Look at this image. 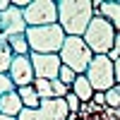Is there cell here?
<instances>
[{
    "label": "cell",
    "instance_id": "6da1fadb",
    "mask_svg": "<svg viewBox=\"0 0 120 120\" xmlns=\"http://www.w3.org/2000/svg\"><path fill=\"white\" fill-rule=\"evenodd\" d=\"M94 19L91 0H58V24L67 36H84Z\"/></svg>",
    "mask_w": 120,
    "mask_h": 120
},
{
    "label": "cell",
    "instance_id": "7a4b0ae2",
    "mask_svg": "<svg viewBox=\"0 0 120 120\" xmlns=\"http://www.w3.org/2000/svg\"><path fill=\"white\" fill-rule=\"evenodd\" d=\"M67 34L63 31L60 24H48V26H29L26 29V41L31 53H43V55H58L65 46Z\"/></svg>",
    "mask_w": 120,
    "mask_h": 120
},
{
    "label": "cell",
    "instance_id": "3957f363",
    "mask_svg": "<svg viewBox=\"0 0 120 120\" xmlns=\"http://www.w3.org/2000/svg\"><path fill=\"white\" fill-rule=\"evenodd\" d=\"M115 36H118V31H115V26L108 22V19L94 17L91 24H89V29H86V34L82 38L86 41V46L91 48L94 55H108V53L113 51Z\"/></svg>",
    "mask_w": 120,
    "mask_h": 120
},
{
    "label": "cell",
    "instance_id": "277c9868",
    "mask_svg": "<svg viewBox=\"0 0 120 120\" xmlns=\"http://www.w3.org/2000/svg\"><path fill=\"white\" fill-rule=\"evenodd\" d=\"M58 55L63 60V65H67L70 70H75L77 75H86V70H89V65H91V60H94L91 48L86 46V41L82 36H67L63 51Z\"/></svg>",
    "mask_w": 120,
    "mask_h": 120
},
{
    "label": "cell",
    "instance_id": "5b68a950",
    "mask_svg": "<svg viewBox=\"0 0 120 120\" xmlns=\"http://www.w3.org/2000/svg\"><path fill=\"white\" fill-rule=\"evenodd\" d=\"M86 79L91 82L94 91H108L115 86V70H113V60L108 55H94L91 65L86 70Z\"/></svg>",
    "mask_w": 120,
    "mask_h": 120
},
{
    "label": "cell",
    "instance_id": "8992f818",
    "mask_svg": "<svg viewBox=\"0 0 120 120\" xmlns=\"http://www.w3.org/2000/svg\"><path fill=\"white\" fill-rule=\"evenodd\" d=\"M24 12L26 26H48L58 24V0H31Z\"/></svg>",
    "mask_w": 120,
    "mask_h": 120
},
{
    "label": "cell",
    "instance_id": "52a82bcc",
    "mask_svg": "<svg viewBox=\"0 0 120 120\" xmlns=\"http://www.w3.org/2000/svg\"><path fill=\"white\" fill-rule=\"evenodd\" d=\"M10 77H12L15 86H31L36 82V72H34V65H31V55H15L12 65H10Z\"/></svg>",
    "mask_w": 120,
    "mask_h": 120
},
{
    "label": "cell",
    "instance_id": "ba28073f",
    "mask_svg": "<svg viewBox=\"0 0 120 120\" xmlns=\"http://www.w3.org/2000/svg\"><path fill=\"white\" fill-rule=\"evenodd\" d=\"M31 65H34L36 79H48V82H53V79H58V75H60L63 60H60V55L31 53Z\"/></svg>",
    "mask_w": 120,
    "mask_h": 120
},
{
    "label": "cell",
    "instance_id": "9c48e42d",
    "mask_svg": "<svg viewBox=\"0 0 120 120\" xmlns=\"http://www.w3.org/2000/svg\"><path fill=\"white\" fill-rule=\"evenodd\" d=\"M26 22H24V12L17 10L15 5H10V10H0V34L3 36H17V34H26Z\"/></svg>",
    "mask_w": 120,
    "mask_h": 120
},
{
    "label": "cell",
    "instance_id": "30bf717a",
    "mask_svg": "<svg viewBox=\"0 0 120 120\" xmlns=\"http://www.w3.org/2000/svg\"><path fill=\"white\" fill-rule=\"evenodd\" d=\"M41 111L48 120H67L70 118V108L65 98H46L41 101Z\"/></svg>",
    "mask_w": 120,
    "mask_h": 120
},
{
    "label": "cell",
    "instance_id": "8fae6325",
    "mask_svg": "<svg viewBox=\"0 0 120 120\" xmlns=\"http://www.w3.org/2000/svg\"><path fill=\"white\" fill-rule=\"evenodd\" d=\"M22 111H24V103H22V98H19L17 91H10L5 96H0V113H3V115L17 118Z\"/></svg>",
    "mask_w": 120,
    "mask_h": 120
},
{
    "label": "cell",
    "instance_id": "7c38bea8",
    "mask_svg": "<svg viewBox=\"0 0 120 120\" xmlns=\"http://www.w3.org/2000/svg\"><path fill=\"white\" fill-rule=\"evenodd\" d=\"M72 91L79 96V101H82V103H89V101L94 98V94H96V91H94V86H91V82L86 79V75H79V77L75 79Z\"/></svg>",
    "mask_w": 120,
    "mask_h": 120
},
{
    "label": "cell",
    "instance_id": "4fadbf2b",
    "mask_svg": "<svg viewBox=\"0 0 120 120\" xmlns=\"http://www.w3.org/2000/svg\"><path fill=\"white\" fill-rule=\"evenodd\" d=\"M101 17L108 19L113 26H115V31L120 34V0H108V3L101 5Z\"/></svg>",
    "mask_w": 120,
    "mask_h": 120
},
{
    "label": "cell",
    "instance_id": "5bb4252c",
    "mask_svg": "<svg viewBox=\"0 0 120 120\" xmlns=\"http://www.w3.org/2000/svg\"><path fill=\"white\" fill-rule=\"evenodd\" d=\"M12 60H15V53H12V48H10V43H7V36L0 34V75L10 72Z\"/></svg>",
    "mask_w": 120,
    "mask_h": 120
},
{
    "label": "cell",
    "instance_id": "9a60e30c",
    "mask_svg": "<svg viewBox=\"0 0 120 120\" xmlns=\"http://www.w3.org/2000/svg\"><path fill=\"white\" fill-rule=\"evenodd\" d=\"M17 94H19V98H22L24 108H41V96L36 94L34 84H31V86H19Z\"/></svg>",
    "mask_w": 120,
    "mask_h": 120
},
{
    "label": "cell",
    "instance_id": "2e32d148",
    "mask_svg": "<svg viewBox=\"0 0 120 120\" xmlns=\"http://www.w3.org/2000/svg\"><path fill=\"white\" fill-rule=\"evenodd\" d=\"M7 43L12 48L15 55H31V48H29L26 34H17V36H7Z\"/></svg>",
    "mask_w": 120,
    "mask_h": 120
},
{
    "label": "cell",
    "instance_id": "e0dca14e",
    "mask_svg": "<svg viewBox=\"0 0 120 120\" xmlns=\"http://www.w3.org/2000/svg\"><path fill=\"white\" fill-rule=\"evenodd\" d=\"M34 89H36V94L41 96V101H46V98H53V86L48 79H36L34 82Z\"/></svg>",
    "mask_w": 120,
    "mask_h": 120
},
{
    "label": "cell",
    "instance_id": "ac0fdd59",
    "mask_svg": "<svg viewBox=\"0 0 120 120\" xmlns=\"http://www.w3.org/2000/svg\"><path fill=\"white\" fill-rule=\"evenodd\" d=\"M79 75L75 72V70H70L67 65H63V67H60V75H58V79H60V82H63L65 86H70V89H72V84H75V79H77Z\"/></svg>",
    "mask_w": 120,
    "mask_h": 120
},
{
    "label": "cell",
    "instance_id": "d6986e66",
    "mask_svg": "<svg viewBox=\"0 0 120 120\" xmlns=\"http://www.w3.org/2000/svg\"><path fill=\"white\" fill-rule=\"evenodd\" d=\"M17 120H48V118L43 115L41 108H24V111L17 115Z\"/></svg>",
    "mask_w": 120,
    "mask_h": 120
},
{
    "label": "cell",
    "instance_id": "ffe728a7",
    "mask_svg": "<svg viewBox=\"0 0 120 120\" xmlns=\"http://www.w3.org/2000/svg\"><path fill=\"white\" fill-rule=\"evenodd\" d=\"M106 106L108 108H120V84L106 91Z\"/></svg>",
    "mask_w": 120,
    "mask_h": 120
},
{
    "label": "cell",
    "instance_id": "44dd1931",
    "mask_svg": "<svg viewBox=\"0 0 120 120\" xmlns=\"http://www.w3.org/2000/svg\"><path fill=\"white\" fill-rule=\"evenodd\" d=\"M65 101H67V108H70V113H75V115H79V108H82V101H79V96L70 89L67 91V96H65Z\"/></svg>",
    "mask_w": 120,
    "mask_h": 120
},
{
    "label": "cell",
    "instance_id": "7402d4cb",
    "mask_svg": "<svg viewBox=\"0 0 120 120\" xmlns=\"http://www.w3.org/2000/svg\"><path fill=\"white\" fill-rule=\"evenodd\" d=\"M10 91H17L12 77H10V75H0V96H5V94H10Z\"/></svg>",
    "mask_w": 120,
    "mask_h": 120
},
{
    "label": "cell",
    "instance_id": "603a6c76",
    "mask_svg": "<svg viewBox=\"0 0 120 120\" xmlns=\"http://www.w3.org/2000/svg\"><path fill=\"white\" fill-rule=\"evenodd\" d=\"M51 86H53V98H65V96H67V91H70V86H65L60 79H53Z\"/></svg>",
    "mask_w": 120,
    "mask_h": 120
},
{
    "label": "cell",
    "instance_id": "cb8c5ba5",
    "mask_svg": "<svg viewBox=\"0 0 120 120\" xmlns=\"http://www.w3.org/2000/svg\"><path fill=\"white\" fill-rule=\"evenodd\" d=\"M108 58H111L113 63H115V60H120V34L115 36V43H113V51L108 53Z\"/></svg>",
    "mask_w": 120,
    "mask_h": 120
},
{
    "label": "cell",
    "instance_id": "d4e9b609",
    "mask_svg": "<svg viewBox=\"0 0 120 120\" xmlns=\"http://www.w3.org/2000/svg\"><path fill=\"white\" fill-rule=\"evenodd\" d=\"M91 101H94L96 106H101V108H106V94H103V91H96Z\"/></svg>",
    "mask_w": 120,
    "mask_h": 120
},
{
    "label": "cell",
    "instance_id": "484cf974",
    "mask_svg": "<svg viewBox=\"0 0 120 120\" xmlns=\"http://www.w3.org/2000/svg\"><path fill=\"white\" fill-rule=\"evenodd\" d=\"M113 70H115V84H120V60L113 63Z\"/></svg>",
    "mask_w": 120,
    "mask_h": 120
},
{
    "label": "cell",
    "instance_id": "4316f807",
    "mask_svg": "<svg viewBox=\"0 0 120 120\" xmlns=\"http://www.w3.org/2000/svg\"><path fill=\"white\" fill-rule=\"evenodd\" d=\"M0 120H17V118H10V115H3V113H0Z\"/></svg>",
    "mask_w": 120,
    "mask_h": 120
},
{
    "label": "cell",
    "instance_id": "83f0119b",
    "mask_svg": "<svg viewBox=\"0 0 120 120\" xmlns=\"http://www.w3.org/2000/svg\"><path fill=\"white\" fill-rule=\"evenodd\" d=\"M115 118H118V120H120V108H115Z\"/></svg>",
    "mask_w": 120,
    "mask_h": 120
}]
</instances>
